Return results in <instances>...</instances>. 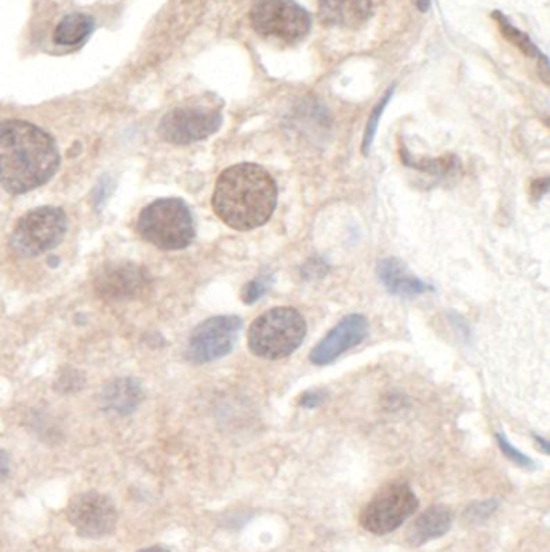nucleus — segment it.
I'll return each mask as SVG.
<instances>
[{
    "label": "nucleus",
    "instance_id": "obj_1",
    "mask_svg": "<svg viewBox=\"0 0 550 552\" xmlns=\"http://www.w3.org/2000/svg\"><path fill=\"white\" fill-rule=\"evenodd\" d=\"M59 167V149L49 133L23 120L0 123V186L5 191H33L46 184Z\"/></svg>",
    "mask_w": 550,
    "mask_h": 552
},
{
    "label": "nucleus",
    "instance_id": "obj_2",
    "mask_svg": "<svg viewBox=\"0 0 550 552\" xmlns=\"http://www.w3.org/2000/svg\"><path fill=\"white\" fill-rule=\"evenodd\" d=\"M278 188L260 165L239 164L218 176L212 207L233 230L250 231L265 225L275 212Z\"/></svg>",
    "mask_w": 550,
    "mask_h": 552
},
{
    "label": "nucleus",
    "instance_id": "obj_3",
    "mask_svg": "<svg viewBox=\"0 0 550 552\" xmlns=\"http://www.w3.org/2000/svg\"><path fill=\"white\" fill-rule=\"evenodd\" d=\"M307 335V323L299 310L275 307L260 315L249 328V349L262 359L280 360L291 356Z\"/></svg>",
    "mask_w": 550,
    "mask_h": 552
},
{
    "label": "nucleus",
    "instance_id": "obj_4",
    "mask_svg": "<svg viewBox=\"0 0 550 552\" xmlns=\"http://www.w3.org/2000/svg\"><path fill=\"white\" fill-rule=\"evenodd\" d=\"M138 231L147 243L163 251H180L196 238L191 210L181 199H159L142 209Z\"/></svg>",
    "mask_w": 550,
    "mask_h": 552
},
{
    "label": "nucleus",
    "instance_id": "obj_5",
    "mask_svg": "<svg viewBox=\"0 0 550 552\" xmlns=\"http://www.w3.org/2000/svg\"><path fill=\"white\" fill-rule=\"evenodd\" d=\"M68 218L59 207H39L18 220L13 228L10 246L20 257H38L62 243Z\"/></svg>",
    "mask_w": 550,
    "mask_h": 552
},
{
    "label": "nucleus",
    "instance_id": "obj_6",
    "mask_svg": "<svg viewBox=\"0 0 550 552\" xmlns=\"http://www.w3.org/2000/svg\"><path fill=\"white\" fill-rule=\"evenodd\" d=\"M250 21L263 38L288 44L302 41L312 28L309 12L294 0H255Z\"/></svg>",
    "mask_w": 550,
    "mask_h": 552
},
{
    "label": "nucleus",
    "instance_id": "obj_7",
    "mask_svg": "<svg viewBox=\"0 0 550 552\" xmlns=\"http://www.w3.org/2000/svg\"><path fill=\"white\" fill-rule=\"evenodd\" d=\"M418 506L420 502L409 485L392 483L381 488L368 502L360 514V525L375 535H388L404 525Z\"/></svg>",
    "mask_w": 550,
    "mask_h": 552
},
{
    "label": "nucleus",
    "instance_id": "obj_8",
    "mask_svg": "<svg viewBox=\"0 0 550 552\" xmlns=\"http://www.w3.org/2000/svg\"><path fill=\"white\" fill-rule=\"evenodd\" d=\"M241 327L242 320L236 315H221L205 320L192 331L186 356L194 364H207L225 357L233 349Z\"/></svg>",
    "mask_w": 550,
    "mask_h": 552
},
{
    "label": "nucleus",
    "instance_id": "obj_9",
    "mask_svg": "<svg viewBox=\"0 0 550 552\" xmlns=\"http://www.w3.org/2000/svg\"><path fill=\"white\" fill-rule=\"evenodd\" d=\"M220 110L205 107H184L168 112L159 125L160 138L167 143L186 146L207 139L220 130Z\"/></svg>",
    "mask_w": 550,
    "mask_h": 552
},
{
    "label": "nucleus",
    "instance_id": "obj_10",
    "mask_svg": "<svg viewBox=\"0 0 550 552\" xmlns=\"http://www.w3.org/2000/svg\"><path fill=\"white\" fill-rule=\"evenodd\" d=\"M67 517L78 535L84 538H102L110 535L118 522L115 504L97 491L81 493L71 499Z\"/></svg>",
    "mask_w": 550,
    "mask_h": 552
},
{
    "label": "nucleus",
    "instance_id": "obj_11",
    "mask_svg": "<svg viewBox=\"0 0 550 552\" xmlns=\"http://www.w3.org/2000/svg\"><path fill=\"white\" fill-rule=\"evenodd\" d=\"M94 286L96 293L105 301L123 302L146 293L150 280L144 268L130 262H118L100 268Z\"/></svg>",
    "mask_w": 550,
    "mask_h": 552
},
{
    "label": "nucleus",
    "instance_id": "obj_12",
    "mask_svg": "<svg viewBox=\"0 0 550 552\" xmlns=\"http://www.w3.org/2000/svg\"><path fill=\"white\" fill-rule=\"evenodd\" d=\"M367 318L360 314H352L342 318L333 330L321 339L320 343L310 352V362L315 365H328L338 359L344 352L355 348L368 335Z\"/></svg>",
    "mask_w": 550,
    "mask_h": 552
},
{
    "label": "nucleus",
    "instance_id": "obj_13",
    "mask_svg": "<svg viewBox=\"0 0 550 552\" xmlns=\"http://www.w3.org/2000/svg\"><path fill=\"white\" fill-rule=\"evenodd\" d=\"M371 0H320L321 20L326 25L355 30L371 17Z\"/></svg>",
    "mask_w": 550,
    "mask_h": 552
},
{
    "label": "nucleus",
    "instance_id": "obj_14",
    "mask_svg": "<svg viewBox=\"0 0 550 552\" xmlns=\"http://www.w3.org/2000/svg\"><path fill=\"white\" fill-rule=\"evenodd\" d=\"M378 278L383 283L384 288L394 296L409 297L420 296V294L430 291L431 286L418 280L417 276L409 272L400 260L384 259L378 265Z\"/></svg>",
    "mask_w": 550,
    "mask_h": 552
},
{
    "label": "nucleus",
    "instance_id": "obj_15",
    "mask_svg": "<svg viewBox=\"0 0 550 552\" xmlns=\"http://www.w3.org/2000/svg\"><path fill=\"white\" fill-rule=\"evenodd\" d=\"M454 522V515L446 506H431L423 514L418 515L415 522L410 525L407 533V541L413 548L421 544L436 540L449 532Z\"/></svg>",
    "mask_w": 550,
    "mask_h": 552
},
{
    "label": "nucleus",
    "instance_id": "obj_16",
    "mask_svg": "<svg viewBox=\"0 0 550 552\" xmlns=\"http://www.w3.org/2000/svg\"><path fill=\"white\" fill-rule=\"evenodd\" d=\"M142 401V389L138 381L131 378H120L110 383L102 391L100 402L102 409L110 414L128 415L139 406Z\"/></svg>",
    "mask_w": 550,
    "mask_h": 552
},
{
    "label": "nucleus",
    "instance_id": "obj_17",
    "mask_svg": "<svg viewBox=\"0 0 550 552\" xmlns=\"http://www.w3.org/2000/svg\"><path fill=\"white\" fill-rule=\"evenodd\" d=\"M94 30V20L84 13H71L55 28L54 39L60 46H78Z\"/></svg>",
    "mask_w": 550,
    "mask_h": 552
},
{
    "label": "nucleus",
    "instance_id": "obj_18",
    "mask_svg": "<svg viewBox=\"0 0 550 552\" xmlns=\"http://www.w3.org/2000/svg\"><path fill=\"white\" fill-rule=\"evenodd\" d=\"M492 18L496 20L500 33L504 34V38L512 42L513 46L518 47L520 52L528 55V57H533L538 62L546 57V55L539 51V47L531 41L530 36L518 30L517 26L513 25L512 21L505 17L504 13L496 10V12L492 13Z\"/></svg>",
    "mask_w": 550,
    "mask_h": 552
},
{
    "label": "nucleus",
    "instance_id": "obj_19",
    "mask_svg": "<svg viewBox=\"0 0 550 552\" xmlns=\"http://www.w3.org/2000/svg\"><path fill=\"white\" fill-rule=\"evenodd\" d=\"M392 92L394 88H389L388 92L384 94L383 99L378 102L373 112L370 113V118H368L367 130H365V136H363V154H368V149H370L371 143H373V138H375L376 130H378V125H380V118L383 115L386 105L391 101Z\"/></svg>",
    "mask_w": 550,
    "mask_h": 552
},
{
    "label": "nucleus",
    "instance_id": "obj_20",
    "mask_svg": "<svg viewBox=\"0 0 550 552\" xmlns=\"http://www.w3.org/2000/svg\"><path fill=\"white\" fill-rule=\"evenodd\" d=\"M497 507H499V502L494 501V499L492 501L475 502V504H471L468 507L463 515H465L468 525H476V523H481L483 520L488 519L489 515L496 511Z\"/></svg>",
    "mask_w": 550,
    "mask_h": 552
},
{
    "label": "nucleus",
    "instance_id": "obj_21",
    "mask_svg": "<svg viewBox=\"0 0 550 552\" xmlns=\"http://www.w3.org/2000/svg\"><path fill=\"white\" fill-rule=\"evenodd\" d=\"M271 283H273L271 276H260L257 280L250 281V283H247V285L244 286V291H242V299H244L246 304H252V302L257 301V299H260L263 294L267 293Z\"/></svg>",
    "mask_w": 550,
    "mask_h": 552
},
{
    "label": "nucleus",
    "instance_id": "obj_22",
    "mask_svg": "<svg viewBox=\"0 0 550 552\" xmlns=\"http://www.w3.org/2000/svg\"><path fill=\"white\" fill-rule=\"evenodd\" d=\"M497 443H499V448L504 452V456L512 460L513 464L520 465L523 469H534L533 460L525 456L523 452L518 451L517 448H513L512 444L507 441L504 435H497Z\"/></svg>",
    "mask_w": 550,
    "mask_h": 552
},
{
    "label": "nucleus",
    "instance_id": "obj_23",
    "mask_svg": "<svg viewBox=\"0 0 550 552\" xmlns=\"http://www.w3.org/2000/svg\"><path fill=\"white\" fill-rule=\"evenodd\" d=\"M323 399H325V394L320 393V391H318V393L317 391H309V393H305L304 396H302L300 404L304 407L312 409V407L320 406Z\"/></svg>",
    "mask_w": 550,
    "mask_h": 552
},
{
    "label": "nucleus",
    "instance_id": "obj_24",
    "mask_svg": "<svg viewBox=\"0 0 550 552\" xmlns=\"http://www.w3.org/2000/svg\"><path fill=\"white\" fill-rule=\"evenodd\" d=\"M10 472V457L7 452L0 449V481H4L9 477Z\"/></svg>",
    "mask_w": 550,
    "mask_h": 552
},
{
    "label": "nucleus",
    "instance_id": "obj_25",
    "mask_svg": "<svg viewBox=\"0 0 550 552\" xmlns=\"http://www.w3.org/2000/svg\"><path fill=\"white\" fill-rule=\"evenodd\" d=\"M413 2H415L417 9L420 10L421 13H426L430 10L431 0H413Z\"/></svg>",
    "mask_w": 550,
    "mask_h": 552
},
{
    "label": "nucleus",
    "instance_id": "obj_26",
    "mask_svg": "<svg viewBox=\"0 0 550 552\" xmlns=\"http://www.w3.org/2000/svg\"><path fill=\"white\" fill-rule=\"evenodd\" d=\"M138 552H171L170 549L163 548V546H152V548L141 549Z\"/></svg>",
    "mask_w": 550,
    "mask_h": 552
}]
</instances>
